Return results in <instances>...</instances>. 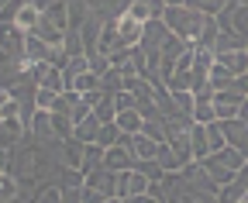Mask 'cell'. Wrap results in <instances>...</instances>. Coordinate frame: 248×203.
Instances as JSON below:
<instances>
[{
	"label": "cell",
	"mask_w": 248,
	"mask_h": 203,
	"mask_svg": "<svg viewBox=\"0 0 248 203\" xmlns=\"http://www.w3.org/2000/svg\"><path fill=\"white\" fill-rule=\"evenodd\" d=\"M207 14H200V11H193V7H166V14H162V24L169 28V31L176 35V38H183L186 45H200V38H203V28H207Z\"/></svg>",
	"instance_id": "6da1fadb"
},
{
	"label": "cell",
	"mask_w": 248,
	"mask_h": 203,
	"mask_svg": "<svg viewBox=\"0 0 248 203\" xmlns=\"http://www.w3.org/2000/svg\"><path fill=\"white\" fill-rule=\"evenodd\" d=\"M200 165L207 169V176H210L214 186H228V183L238 179V172L245 169V155L238 148H231V145H224L221 152H210Z\"/></svg>",
	"instance_id": "7a4b0ae2"
},
{
	"label": "cell",
	"mask_w": 248,
	"mask_h": 203,
	"mask_svg": "<svg viewBox=\"0 0 248 203\" xmlns=\"http://www.w3.org/2000/svg\"><path fill=\"white\" fill-rule=\"evenodd\" d=\"M7 172L14 179H38L45 172H52V162H48L45 148H17L7 162Z\"/></svg>",
	"instance_id": "3957f363"
},
{
	"label": "cell",
	"mask_w": 248,
	"mask_h": 203,
	"mask_svg": "<svg viewBox=\"0 0 248 203\" xmlns=\"http://www.w3.org/2000/svg\"><path fill=\"white\" fill-rule=\"evenodd\" d=\"M138 165V159H135V152H131V134H121V141L114 145V148H104V169H110V172H128V169H135Z\"/></svg>",
	"instance_id": "277c9868"
},
{
	"label": "cell",
	"mask_w": 248,
	"mask_h": 203,
	"mask_svg": "<svg viewBox=\"0 0 248 203\" xmlns=\"http://www.w3.org/2000/svg\"><path fill=\"white\" fill-rule=\"evenodd\" d=\"M0 55L11 59L14 66L24 62V31L17 24H0Z\"/></svg>",
	"instance_id": "5b68a950"
},
{
	"label": "cell",
	"mask_w": 248,
	"mask_h": 203,
	"mask_svg": "<svg viewBox=\"0 0 248 203\" xmlns=\"http://www.w3.org/2000/svg\"><path fill=\"white\" fill-rule=\"evenodd\" d=\"M214 69H217V72H224L231 83H234V79H241V76L248 72V48H241V52H221V55H214Z\"/></svg>",
	"instance_id": "8992f818"
},
{
	"label": "cell",
	"mask_w": 248,
	"mask_h": 203,
	"mask_svg": "<svg viewBox=\"0 0 248 203\" xmlns=\"http://www.w3.org/2000/svg\"><path fill=\"white\" fill-rule=\"evenodd\" d=\"M83 186L86 189H93L97 196H104V200H110V196H117V172H110V169H93V172H86V179H83Z\"/></svg>",
	"instance_id": "52a82bcc"
},
{
	"label": "cell",
	"mask_w": 248,
	"mask_h": 203,
	"mask_svg": "<svg viewBox=\"0 0 248 203\" xmlns=\"http://www.w3.org/2000/svg\"><path fill=\"white\" fill-rule=\"evenodd\" d=\"M241 110H245V97L241 93H234V90H217L214 93V114H217V121H234Z\"/></svg>",
	"instance_id": "ba28073f"
},
{
	"label": "cell",
	"mask_w": 248,
	"mask_h": 203,
	"mask_svg": "<svg viewBox=\"0 0 248 203\" xmlns=\"http://www.w3.org/2000/svg\"><path fill=\"white\" fill-rule=\"evenodd\" d=\"M148 179L141 176L138 169H128V172H117V200H128V196H141L148 193Z\"/></svg>",
	"instance_id": "9c48e42d"
},
{
	"label": "cell",
	"mask_w": 248,
	"mask_h": 203,
	"mask_svg": "<svg viewBox=\"0 0 248 203\" xmlns=\"http://www.w3.org/2000/svg\"><path fill=\"white\" fill-rule=\"evenodd\" d=\"M86 7L100 21H117V17H124L131 11V0H86Z\"/></svg>",
	"instance_id": "30bf717a"
},
{
	"label": "cell",
	"mask_w": 248,
	"mask_h": 203,
	"mask_svg": "<svg viewBox=\"0 0 248 203\" xmlns=\"http://www.w3.org/2000/svg\"><path fill=\"white\" fill-rule=\"evenodd\" d=\"M141 21H135L131 14H124V17H117V38H121V48H135L138 42H141Z\"/></svg>",
	"instance_id": "8fae6325"
},
{
	"label": "cell",
	"mask_w": 248,
	"mask_h": 203,
	"mask_svg": "<svg viewBox=\"0 0 248 203\" xmlns=\"http://www.w3.org/2000/svg\"><path fill=\"white\" fill-rule=\"evenodd\" d=\"M28 131L35 134L42 145L55 141V131H52V110H35V114H31V121H28Z\"/></svg>",
	"instance_id": "7c38bea8"
},
{
	"label": "cell",
	"mask_w": 248,
	"mask_h": 203,
	"mask_svg": "<svg viewBox=\"0 0 248 203\" xmlns=\"http://www.w3.org/2000/svg\"><path fill=\"white\" fill-rule=\"evenodd\" d=\"M241 48H248V45H245V35H238L234 28H221L217 38H214V45H210L214 55H221V52H241Z\"/></svg>",
	"instance_id": "4fadbf2b"
},
{
	"label": "cell",
	"mask_w": 248,
	"mask_h": 203,
	"mask_svg": "<svg viewBox=\"0 0 248 203\" xmlns=\"http://www.w3.org/2000/svg\"><path fill=\"white\" fill-rule=\"evenodd\" d=\"M31 35H35V38H42L48 48H62V45H66V31H59V28H55V24H48L45 17L35 24V31H31Z\"/></svg>",
	"instance_id": "5bb4252c"
},
{
	"label": "cell",
	"mask_w": 248,
	"mask_h": 203,
	"mask_svg": "<svg viewBox=\"0 0 248 203\" xmlns=\"http://www.w3.org/2000/svg\"><path fill=\"white\" fill-rule=\"evenodd\" d=\"M190 148H193V159L203 162L210 155V141H207V124H193L190 128Z\"/></svg>",
	"instance_id": "9a60e30c"
},
{
	"label": "cell",
	"mask_w": 248,
	"mask_h": 203,
	"mask_svg": "<svg viewBox=\"0 0 248 203\" xmlns=\"http://www.w3.org/2000/svg\"><path fill=\"white\" fill-rule=\"evenodd\" d=\"M62 159H66V165H69V169H79V172H83V159H86V145H83V141H76V138H69V141H62Z\"/></svg>",
	"instance_id": "2e32d148"
},
{
	"label": "cell",
	"mask_w": 248,
	"mask_h": 203,
	"mask_svg": "<svg viewBox=\"0 0 248 203\" xmlns=\"http://www.w3.org/2000/svg\"><path fill=\"white\" fill-rule=\"evenodd\" d=\"M97 131H100V121H97V114H90L86 121L73 124V138L83 141V145H97Z\"/></svg>",
	"instance_id": "e0dca14e"
},
{
	"label": "cell",
	"mask_w": 248,
	"mask_h": 203,
	"mask_svg": "<svg viewBox=\"0 0 248 203\" xmlns=\"http://www.w3.org/2000/svg\"><path fill=\"white\" fill-rule=\"evenodd\" d=\"M131 152L138 162H155V155H159V145H155L152 138L145 134H131Z\"/></svg>",
	"instance_id": "ac0fdd59"
},
{
	"label": "cell",
	"mask_w": 248,
	"mask_h": 203,
	"mask_svg": "<svg viewBox=\"0 0 248 203\" xmlns=\"http://www.w3.org/2000/svg\"><path fill=\"white\" fill-rule=\"evenodd\" d=\"M114 124L121 128V134H141V124H145V117H141L138 110H117Z\"/></svg>",
	"instance_id": "d6986e66"
},
{
	"label": "cell",
	"mask_w": 248,
	"mask_h": 203,
	"mask_svg": "<svg viewBox=\"0 0 248 203\" xmlns=\"http://www.w3.org/2000/svg\"><path fill=\"white\" fill-rule=\"evenodd\" d=\"M66 14H69V31H79V28L90 21L86 0H66Z\"/></svg>",
	"instance_id": "ffe728a7"
},
{
	"label": "cell",
	"mask_w": 248,
	"mask_h": 203,
	"mask_svg": "<svg viewBox=\"0 0 248 203\" xmlns=\"http://www.w3.org/2000/svg\"><path fill=\"white\" fill-rule=\"evenodd\" d=\"M141 134L152 138L155 145H166V117H162V114H152V117H145Z\"/></svg>",
	"instance_id": "44dd1931"
},
{
	"label": "cell",
	"mask_w": 248,
	"mask_h": 203,
	"mask_svg": "<svg viewBox=\"0 0 248 203\" xmlns=\"http://www.w3.org/2000/svg\"><path fill=\"white\" fill-rule=\"evenodd\" d=\"M48 24H55L59 31H69V14H66V0H52L48 4V11L42 14Z\"/></svg>",
	"instance_id": "7402d4cb"
},
{
	"label": "cell",
	"mask_w": 248,
	"mask_h": 203,
	"mask_svg": "<svg viewBox=\"0 0 248 203\" xmlns=\"http://www.w3.org/2000/svg\"><path fill=\"white\" fill-rule=\"evenodd\" d=\"M245 193H248V186H245L241 179H234V183H228V186L217 189V203H241Z\"/></svg>",
	"instance_id": "603a6c76"
},
{
	"label": "cell",
	"mask_w": 248,
	"mask_h": 203,
	"mask_svg": "<svg viewBox=\"0 0 248 203\" xmlns=\"http://www.w3.org/2000/svg\"><path fill=\"white\" fill-rule=\"evenodd\" d=\"M228 4H231V0H186V7H193V11L207 14V17H217Z\"/></svg>",
	"instance_id": "cb8c5ba5"
},
{
	"label": "cell",
	"mask_w": 248,
	"mask_h": 203,
	"mask_svg": "<svg viewBox=\"0 0 248 203\" xmlns=\"http://www.w3.org/2000/svg\"><path fill=\"white\" fill-rule=\"evenodd\" d=\"M100 90H104V93H110V97L124 93V76H121L117 69H107V72L100 76Z\"/></svg>",
	"instance_id": "d4e9b609"
},
{
	"label": "cell",
	"mask_w": 248,
	"mask_h": 203,
	"mask_svg": "<svg viewBox=\"0 0 248 203\" xmlns=\"http://www.w3.org/2000/svg\"><path fill=\"white\" fill-rule=\"evenodd\" d=\"M52 131H55V141H59V145L69 141V138H73V121L66 117V114H55V110H52Z\"/></svg>",
	"instance_id": "484cf974"
},
{
	"label": "cell",
	"mask_w": 248,
	"mask_h": 203,
	"mask_svg": "<svg viewBox=\"0 0 248 203\" xmlns=\"http://www.w3.org/2000/svg\"><path fill=\"white\" fill-rule=\"evenodd\" d=\"M117 141H121V128H117L114 121L100 124V131H97V145H100V148H114Z\"/></svg>",
	"instance_id": "4316f807"
},
{
	"label": "cell",
	"mask_w": 248,
	"mask_h": 203,
	"mask_svg": "<svg viewBox=\"0 0 248 203\" xmlns=\"http://www.w3.org/2000/svg\"><path fill=\"white\" fill-rule=\"evenodd\" d=\"M217 114H214V100H197L193 103V124H214Z\"/></svg>",
	"instance_id": "83f0119b"
},
{
	"label": "cell",
	"mask_w": 248,
	"mask_h": 203,
	"mask_svg": "<svg viewBox=\"0 0 248 203\" xmlns=\"http://www.w3.org/2000/svg\"><path fill=\"white\" fill-rule=\"evenodd\" d=\"M38 21H42V14H38V11H35V7H28V4H24V7H21V14H17V21H14V24H17V28H21V31H24V35H31V31H35V24H38Z\"/></svg>",
	"instance_id": "f1b7e54d"
},
{
	"label": "cell",
	"mask_w": 248,
	"mask_h": 203,
	"mask_svg": "<svg viewBox=\"0 0 248 203\" xmlns=\"http://www.w3.org/2000/svg\"><path fill=\"white\" fill-rule=\"evenodd\" d=\"M93 114H97V121H100V124L114 121V117H117V107H114V97H110V93H104V97H100V103L93 107Z\"/></svg>",
	"instance_id": "f546056e"
},
{
	"label": "cell",
	"mask_w": 248,
	"mask_h": 203,
	"mask_svg": "<svg viewBox=\"0 0 248 203\" xmlns=\"http://www.w3.org/2000/svg\"><path fill=\"white\" fill-rule=\"evenodd\" d=\"M59 176H62V183H59L62 189H83V179H86L79 169H69V165H66V169H59Z\"/></svg>",
	"instance_id": "4dcf8cb0"
},
{
	"label": "cell",
	"mask_w": 248,
	"mask_h": 203,
	"mask_svg": "<svg viewBox=\"0 0 248 203\" xmlns=\"http://www.w3.org/2000/svg\"><path fill=\"white\" fill-rule=\"evenodd\" d=\"M17 196V179L11 172H0V203H11Z\"/></svg>",
	"instance_id": "1f68e13d"
},
{
	"label": "cell",
	"mask_w": 248,
	"mask_h": 203,
	"mask_svg": "<svg viewBox=\"0 0 248 203\" xmlns=\"http://www.w3.org/2000/svg\"><path fill=\"white\" fill-rule=\"evenodd\" d=\"M73 90H76V93H93V90H100V76H93V72H83V76L73 83Z\"/></svg>",
	"instance_id": "d6a6232c"
},
{
	"label": "cell",
	"mask_w": 248,
	"mask_h": 203,
	"mask_svg": "<svg viewBox=\"0 0 248 203\" xmlns=\"http://www.w3.org/2000/svg\"><path fill=\"white\" fill-rule=\"evenodd\" d=\"M21 7H24V0H7V4L0 7V24H14L17 14H21Z\"/></svg>",
	"instance_id": "836d02e7"
},
{
	"label": "cell",
	"mask_w": 248,
	"mask_h": 203,
	"mask_svg": "<svg viewBox=\"0 0 248 203\" xmlns=\"http://www.w3.org/2000/svg\"><path fill=\"white\" fill-rule=\"evenodd\" d=\"M135 169H138V172H141V176H145V179H148V183H159V179H162V176H166V172H162V165H159V162H138V165H135Z\"/></svg>",
	"instance_id": "e575fe53"
},
{
	"label": "cell",
	"mask_w": 248,
	"mask_h": 203,
	"mask_svg": "<svg viewBox=\"0 0 248 203\" xmlns=\"http://www.w3.org/2000/svg\"><path fill=\"white\" fill-rule=\"evenodd\" d=\"M207 141H210V152H221L224 145H228V141H224V131H221V124H217V121L207 124Z\"/></svg>",
	"instance_id": "d590c367"
},
{
	"label": "cell",
	"mask_w": 248,
	"mask_h": 203,
	"mask_svg": "<svg viewBox=\"0 0 248 203\" xmlns=\"http://www.w3.org/2000/svg\"><path fill=\"white\" fill-rule=\"evenodd\" d=\"M55 100H59V93H55V90H42V86L35 90V107H38V110H52V107H55Z\"/></svg>",
	"instance_id": "8d00e7d4"
},
{
	"label": "cell",
	"mask_w": 248,
	"mask_h": 203,
	"mask_svg": "<svg viewBox=\"0 0 248 203\" xmlns=\"http://www.w3.org/2000/svg\"><path fill=\"white\" fill-rule=\"evenodd\" d=\"M169 97H172V103L179 107V114L193 117V103H197V100H193V93H169Z\"/></svg>",
	"instance_id": "74e56055"
},
{
	"label": "cell",
	"mask_w": 248,
	"mask_h": 203,
	"mask_svg": "<svg viewBox=\"0 0 248 203\" xmlns=\"http://www.w3.org/2000/svg\"><path fill=\"white\" fill-rule=\"evenodd\" d=\"M35 203H62V189L59 186H42Z\"/></svg>",
	"instance_id": "f35d334b"
},
{
	"label": "cell",
	"mask_w": 248,
	"mask_h": 203,
	"mask_svg": "<svg viewBox=\"0 0 248 203\" xmlns=\"http://www.w3.org/2000/svg\"><path fill=\"white\" fill-rule=\"evenodd\" d=\"M110 69V59H107V55H93V59H90V72L93 76H104Z\"/></svg>",
	"instance_id": "ab89813d"
},
{
	"label": "cell",
	"mask_w": 248,
	"mask_h": 203,
	"mask_svg": "<svg viewBox=\"0 0 248 203\" xmlns=\"http://www.w3.org/2000/svg\"><path fill=\"white\" fill-rule=\"evenodd\" d=\"M62 203H83V189H62Z\"/></svg>",
	"instance_id": "60d3db41"
},
{
	"label": "cell",
	"mask_w": 248,
	"mask_h": 203,
	"mask_svg": "<svg viewBox=\"0 0 248 203\" xmlns=\"http://www.w3.org/2000/svg\"><path fill=\"white\" fill-rule=\"evenodd\" d=\"M228 90H234V93H241V97H248V72H245L241 79H234V83L228 86Z\"/></svg>",
	"instance_id": "b9f144b4"
},
{
	"label": "cell",
	"mask_w": 248,
	"mask_h": 203,
	"mask_svg": "<svg viewBox=\"0 0 248 203\" xmlns=\"http://www.w3.org/2000/svg\"><path fill=\"white\" fill-rule=\"evenodd\" d=\"M121 203H159L152 193H141V196H128V200H121Z\"/></svg>",
	"instance_id": "7bdbcfd3"
},
{
	"label": "cell",
	"mask_w": 248,
	"mask_h": 203,
	"mask_svg": "<svg viewBox=\"0 0 248 203\" xmlns=\"http://www.w3.org/2000/svg\"><path fill=\"white\" fill-rule=\"evenodd\" d=\"M24 4H28V7H35L38 14H45V11H48V4H52V0H24Z\"/></svg>",
	"instance_id": "ee69618b"
},
{
	"label": "cell",
	"mask_w": 248,
	"mask_h": 203,
	"mask_svg": "<svg viewBox=\"0 0 248 203\" xmlns=\"http://www.w3.org/2000/svg\"><path fill=\"white\" fill-rule=\"evenodd\" d=\"M7 162H11V152L0 148V172H7Z\"/></svg>",
	"instance_id": "f6af8a7d"
},
{
	"label": "cell",
	"mask_w": 248,
	"mask_h": 203,
	"mask_svg": "<svg viewBox=\"0 0 248 203\" xmlns=\"http://www.w3.org/2000/svg\"><path fill=\"white\" fill-rule=\"evenodd\" d=\"M35 200H38V196H24V193H17L11 203H35Z\"/></svg>",
	"instance_id": "bcb514c9"
},
{
	"label": "cell",
	"mask_w": 248,
	"mask_h": 203,
	"mask_svg": "<svg viewBox=\"0 0 248 203\" xmlns=\"http://www.w3.org/2000/svg\"><path fill=\"white\" fill-rule=\"evenodd\" d=\"M238 179H241V183H245V186H248V162H245V169H241V172H238Z\"/></svg>",
	"instance_id": "7dc6e473"
},
{
	"label": "cell",
	"mask_w": 248,
	"mask_h": 203,
	"mask_svg": "<svg viewBox=\"0 0 248 203\" xmlns=\"http://www.w3.org/2000/svg\"><path fill=\"white\" fill-rule=\"evenodd\" d=\"M104 203H121V200H117V196H110V200H104Z\"/></svg>",
	"instance_id": "c3c4849f"
},
{
	"label": "cell",
	"mask_w": 248,
	"mask_h": 203,
	"mask_svg": "<svg viewBox=\"0 0 248 203\" xmlns=\"http://www.w3.org/2000/svg\"><path fill=\"white\" fill-rule=\"evenodd\" d=\"M238 7H248V0H238Z\"/></svg>",
	"instance_id": "681fc988"
},
{
	"label": "cell",
	"mask_w": 248,
	"mask_h": 203,
	"mask_svg": "<svg viewBox=\"0 0 248 203\" xmlns=\"http://www.w3.org/2000/svg\"><path fill=\"white\" fill-rule=\"evenodd\" d=\"M4 4H7V0H0V7H4Z\"/></svg>",
	"instance_id": "f907efd6"
},
{
	"label": "cell",
	"mask_w": 248,
	"mask_h": 203,
	"mask_svg": "<svg viewBox=\"0 0 248 203\" xmlns=\"http://www.w3.org/2000/svg\"><path fill=\"white\" fill-rule=\"evenodd\" d=\"M245 100H248V97H245Z\"/></svg>",
	"instance_id": "816d5d0a"
}]
</instances>
